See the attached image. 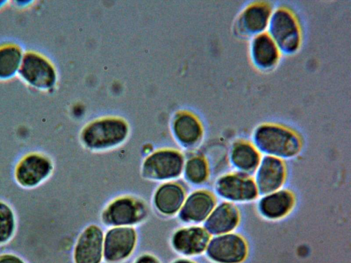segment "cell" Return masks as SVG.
Masks as SVG:
<instances>
[{
	"mask_svg": "<svg viewBox=\"0 0 351 263\" xmlns=\"http://www.w3.org/2000/svg\"><path fill=\"white\" fill-rule=\"evenodd\" d=\"M211 236L201 225H187L170 237L172 250L180 257L193 258L204 253Z\"/></svg>",
	"mask_w": 351,
	"mask_h": 263,
	"instance_id": "8fae6325",
	"label": "cell"
},
{
	"mask_svg": "<svg viewBox=\"0 0 351 263\" xmlns=\"http://www.w3.org/2000/svg\"><path fill=\"white\" fill-rule=\"evenodd\" d=\"M23 46L16 41L0 42V81L17 76L25 53Z\"/></svg>",
	"mask_w": 351,
	"mask_h": 263,
	"instance_id": "44dd1931",
	"label": "cell"
},
{
	"mask_svg": "<svg viewBox=\"0 0 351 263\" xmlns=\"http://www.w3.org/2000/svg\"><path fill=\"white\" fill-rule=\"evenodd\" d=\"M17 77L29 88L45 92L53 90L58 80L53 63L36 49L25 51Z\"/></svg>",
	"mask_w": 351,
	"mask_h": 263,
	"instance_id": "7a4b0ae2",
	"label": "cell"
},
{
	"mask_svg": "<svg viewBox=\"0 0 351 263\" xmlns=\"http://www.w3.org/2000/svg\"><path fill=\"white\" fill-rule=\"evenodd\" d=\"M252 143L261 154L288 160L301 151L302 142L293 130L278 124L263 123L257 126L252 135Z\"/></svg>",
	"mask_w": 351,
	"mask_h": 263,
	"instance_id": "6da1fadb",
	"label": "cell"
},
{
	"mask_svg": "<svg viewBox=\"0 0 351 263\" xmlns=\"http://www.w3.org/2000/svg\"><path fill=\"white\" fill-rule=\"evenodd\" d=\"M250 54L254 65L260 70L268 71L274 68L280 57V51L265 32L252 38Z\"/></svg>",
	"mask_w": 351,
	"mask_h": 263,
	"instance_id": "d6986e66",
	"label": "cell"
},
{
	"mask_svg": "<svg viewBox=\"0 0 351 263\" xmlns=\"http://www.w3.org/2000/svg\"><path fill=\"white\" fill-rule=\"evenodd\" d=\"M240 221L241 214L237 206L222 201L217 203L202 226L213 236L234 231Z\"/></svg>",
	"mask_w": 351,
	"mask_h": 263,
	"instance_id": "ac0fdd59",
	"label": "cell"
},
{
	"mask_svg": "<svg viewBox=\"0 0 351 263\" xmlns=\"http://www.w3.org/2000/svg\"><path fill=\"white\" fill-rule=\"evenodd\" d=\"M217 203L213 192L206 189H196L187 194L178 218L185 225L203 224Z\"/></svg>",
	"mask_w": 351,
	"mask_h": 263,
	"instance_id": "4fadbf2b",
	"label": "cell"
},
{
	"mask_svg": "<svg viewBox=\"0 0 351 263\" xmlns=\"http://www.w3.org/2000/svg\"><path fill=\"white\" fill-rule=\"evenodd\" d=\"M184 181L194 186L204 184L210 176L209 165L201 155H193L184 162L182 175Z\"/></svg>",
	"mask_w": 351,
	"mask_h": 263,
	"instance_id": "603a6c76",
	"label": "cell"
},
{
	"mask_svg": "<svg viewBox=\"0 0 351 263\" xmlns=\"http://www.w3.org/2000/svg\"><path fill=\"white\" fill-rule=\"evenodd\" d=\"M17 222L15 212L7 202L0 200V246L10 242L15 235Z\"/></svg>",
	"mask_w": 351,
	"mask_h": 263,
	"instance_id": "cb8c5ba5",
	"label": "cell"
},
{
	"mask_svg": "<svg viewBox=\"0 0 351 263\" xmlns=\"http://www.w3.org/2000/svg\"><path fill=\"white\" fill-rule=\"evenodd\" d=\"M281 53L292 54L300 47L302 33L295 14L285 7L272 10L267 32Z\"/></svg>",
	"mask_w": 351,
	"mask_h": 263,
	"instance_id": "277c9868",
	"label": "cell"
},
{
	"mask_svg": "<svg viewBox=\"0 0 351 263\" xmlns=\"http://www.w3.org/2000/svg\"><path fill=\"white\" fill-rule=\"evenodd\" d=\"M128 128L121 120L107 118L86 126L81 134L83 144L91 149L101 150L121 143L127 137Z\"/></svg>",
	"mask_w": 351,
	"mask_h": 263,
	"instance_id": "ba28073f",
	"label": "cell"
},
{
	"mask_svg": "<svg viewBox=\"0 0 351 263\" xmlns=\"http://www.w3.org/2000/svg\"><path fill=\"white\" fill-rule=\"evenodd\" d=\"M213 190L215 197L235 205L252 202L259 196L252 176L236 171L218 177Z\"/></svg>",
	"mask_w": 351,
	"mask_h": 263,
	"instance_id": "52a82bcc",
	"label": "cell"
},
{
	"mask_svg": "<svg viewBox=\"0 0 351 263\" xmlns=\"http://www.w3.org/2000/svg\"><path fill=\"white\" fill-rule=\"evenodd\" d=\"M248 253L245 238L233 231L211 236L204 254L213 263H243Z\"/></svg>",
	"mask_w": 351,
	"mask_h": 263,
	"instance_id": "9c48e42d",
	"label": "cell"
},
{
	"mask_svg": "<svg viewBox=\"0 0 351 263\" xmlns=\"http://www.w3.org/2000/svg\"><path fill=\"white\" fill-rule=\"evenodd\" d=\"M15 3H16L17 6L27 7L31 3H32V1H16Z\"/></svg>",
	"mask_w": 351,
	"mask_h": 263,
	"instance_id": "83f0119b",
	"label": "cell"
},
{
	"mask_svg": "<svg viewBox=\"0 0 351 263\" xmlns=\"http://www.w3.org/2000/svg\"><path fill=\"white\" fill-rule=\"evenodd\" d=\"M104 236L102 228L95 224L84 227L73 247V263H102L104 262Z\"/></svg>",
	"mask_w": 351,
	"mask_h": 263,
	"instance_id": "7c38bea8",
	"label": "cell"
},
{
	"mask_svg": "<svg viewBox=\"0 0 351 263\" xmlns=\"http://www.w3.org/2000/svg\"><path fill=\"white\" fill-rule=\"evenodd\" d=\"M184 162L182 154L176 150H158L144 160L141 175L151 181L163 183L178 180L182 175Z\"/></svg>",
	"mask_w": 351,
	"mask_h": 263,
	"instance_id": "5b68a950",
	"label": "cell"
},
{
	"mask_svg": "<svg viewBox=\"0 0 351 263\" xmlns=\"http://www.w3.org/2000/svg\"><path fill=\"white\" fill-rule=\"evenodd\" d=\"M252 177L259 195L282 188L287 178V167L284 160L263 155Z\"/></svg>",
	"mask_w": 351,
	"mask_h": 263,
	"instance_id": "5bb4252c",
	"label": "cell"
},
{
	"mask_svg": "<svg viewBox=\"0 0 351 263\" xmlns=\"http://www.w3.org/2000/svg\"><path fill=\"white\" fill-rule=\"evenodd\" d=\"M261 154L252 142L239 140L234 142L229 151L228 160L234 171L252 176Z\"/></svg>",
	"mask_w": 351,
	"mask_h": 263,
	"instance_id": "ffe728a7",
	"label": "cell"
},
{
	"mask_svg": "<svg viewBox=\"0 0 351 263\" xmlns=\"http://www.w3.org/2000/svg\"><path fill=\"white\" fill-rule=\"evenodd\" d=\"M272 10L266 2H254L247 5L237 18V31L241 35L252 37L265 32Z\"/></svg>",
	"mask_w": 351,
	"mask_h": 263,
	"instance_id": "e0dca14e",
	"label": "cell"
},
{
	"mask_svg": "<svg viewBox=\"0 0 351 263\" xmlns=\"http://www.w3.org/2000/svg\"><path fill=\"white\" fill-rule=\"evenodd\" d=\"M138 240L135 227H109L104 232V262L125 263L133 255Z\"/></svg>",
	"mask_w": 351,
	"mask_h": 263,
	"instance_id": "30bf717a",
	"label": "cell"
},
{
	"mask_svg": "<svg viewBox=\"0 0 351 263\" xmlns=\"http://www.w3.org/2000/svg\"><path fill=\"white\" fill-rule=\"evenodd\" d=\"M52 159L46 153L33 151L23 155L16 163L14 178L24 188H34L45 182L52 174Z\"/></svg>",
	"mask_w": 351,
	"mask_h": 263,
	"instance_id": "8992f818",
	"label": "cell"
},
{
	"mask_svg": "<svg viewBox=\"0 0 351 263\" xmlns=\"http://www.w3.org/2000/svg\"><path fill=\"white\" fill-rule=\"evenodd\" d=\"M295 204L293 193L287 189L278 190L261 195L256 209L258 214L265 220L279 221L288 216Z\"/></svg>",
	"mask_w": 351,
	"mask_h": 263,
	"instance_id": "2e32d148",
	"label": "cell"
},
{
	"mask_svg": "<svg viewBox=\"0 0 351 263\" xmlns=\"http://www.w3.org/2000/svg\"><path fill=\"white\" fill-rule=\"evenodd\" d=\"M149 209L141 198L130 195L118 196L104 208L101 221L107 227H133L144 222Z\"/></svg>",
	"mask_w": 351,
	"mask_h": 263,
	"instance_id": "3957f363",
	"label": "cell"
},
{
	"mask_svg": "<svg viewBox=\"0 0 351 263\" xmlns=\"http://www.w3.org/2000/svg\"><path fill=\"white\" fill-rule=\"evenodd\" d=\"M8 3V1H0V9L5 6V5Z\"/></svg>",
	"mask_w": 351,
	"mask_h": 263,
	"instance_id": "f1b7e54d",
	"label": "cell"
},
{
	"mask_svg": "<svg viewBox=\"0 0 351 263\" xmlns=\"http://www.w3.org/2000/svg\"><path fill=\"white\" fill-rule=\"evenodd\" d=\"M132 263H162L160 259L152 253L144 252L135 258Z\"/></svg>",
	"mask_w": 351,
	"mask_h": 263,
	"instance_id": "484cf974",
	"label": "cell"
},
{
	"mask_svg": "<svg viewBox=\"0 0 351 263\" xmlns=\"http://www.w3.org/2000/svg\"><path fill=\"white\" fill-rule=\"evenodd\" d=\"M170 263H197L193 258H184V257H178L173 260H172Z\"/></svg>",
	"mask_w": 351,
	"mask_h": 263,
	"instance_id": "4316f807",
	"label": "cell"
},
{
	"mask_svg": "<svg viewBox=\"0 0 351 263\" xmlns=\"http://www.w3.org/2000/svg\"><path fill=\"white\" fill-rule=\"evenodd\" d=\"M173 132L178 140L184 147H193L201 140L203 134L202 125L193 115L179 116L173 124Z\"/></svg>",
	"mask_w": 351,
	"mask_h": 263,
	"instance_id": "7402d4cb",
	"label": "cell"
},
{
	"mask_svg": "<svg viewBox=\"0 0 351 263\" xmlns=\"http://www.w3.org/2000/svg\"><path fill=\"white\" fill-rule=\"evenodd\" d=\"M0 263H28L20 255L12 251H3L0 253Z\"/></svg>",
	"mask_w": 351,
	"mask_h": 263,
	"instance_id": "d4e9b609",
	"label": "cell"
},
{
	"mask_svg": "<svg viewBox=\"0 0 351 263\" xmlns=\"http://www.w3.org/2000/svg\"><path fill=\"white\" fill-rule=\"evenodd\" d=\"M187 194L184 185L178 180L161 183L153 194L152 206L163 217L176 216Z\"/></svg>",
	"mask_w": 351,
	"mask_h": 263,
	"instance_id": "9a60e30c",
	"label": "cell"
}]
</instances>
